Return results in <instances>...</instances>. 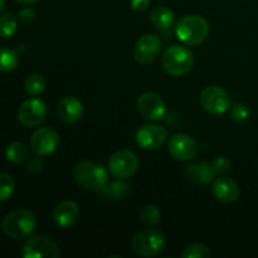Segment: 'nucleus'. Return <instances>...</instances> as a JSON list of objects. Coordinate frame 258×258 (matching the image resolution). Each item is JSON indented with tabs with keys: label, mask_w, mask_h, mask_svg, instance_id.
<instances>
[{
	"label": "nucleus",
	"mask_w": 258,
	"mask_h": 258,
	"mask_svg": "<svg viewBox=\"0 0 258 258\" xmlns=\"http://www.w3.org/2000/svg\"><path fill=\"white\" fill-rule=\"evenodd\" d=\"M211 27L207 19L201 15H185L176 23L175 34L186 45H198L208 38Z\"/></svg>",
	"instance_id": "obj_1"
},
{
	"label": "nucleus",
	"mask_w": 258,
	"mask_h": 258,
	"mask_svg": "<svg viewBox=\"0 0 258 258\" xmlns=\"http://www.w3.org/2000/svg\"><path fill=\"white\" fill-rule=\"evenodd\" d=\"M37 219L34 214L24 208L15 209L3 219L2 229L9 238L24 239L34 232Z\"/></svg>",
	"instance_id": "obj_2"
},
{
	"label": "nucleus",
	"mask_w": 258,
	"mask_h": 258,
	"mask_svg": "<svg viewBox=\"0 0 258 258\" xmlns=\"http://www.w3.org/2000/svg\"><path fill=\"white\" fill-rule=\"evenodd\" d=\"M166 247V237L156 228H146L131 238V248L138 256L156 257Z\"/></svg>",
	"instance_id": "obj_3"
},
{
	"label": "nucleus",
	"mask_w": 258,
	"mask_h": 258,
	"mask_svg": "<svg viewBox=\"0 0 258 258\" xmlns=\"http://www.w3.org/2000/svg\"><path fill=\"white\" fill-rule=\"evenodd\" d=\"M73 176L86 190H100L108 180V173L102 165L93 161H80L73 168Z\"/></svg>",
	"instance_id": "obj_4"
},
{
	"label": "nucleus",
	"mask_w": 258,
	"mask_h": 258,
	"mask_svg": "<svg viewBox=\"0 0 258 258\" xmlns=\"http://www.w3.org/2000/svg\"><path fill=\"white\" fill-rule=\"evenodd\" d=\"M194 64L193 53L183 45L174 44L163 54V67L173 77H181L190 72Z\"/></svg>",
	"instance_id": "obj_5"
},
{
	"label": "nucleus",
	"mask_w": 258,
	"mask_h": 258,
	"mask_svg": "<svg viewBox=\"0 0 258 258\" xmlns=\"http://www.w3.org/2000/svg\"><path fill=\"white\" fill-rule=\"evenodd\" d=\"M199 101L204 110L214 116L226 113L232 107V98L224 88L219 86H208L199 96Z\"/></svg>",
	"instance_id": "obj_6"
},
{
	"label": "nucleus",
	"mask_w": 258,
	"mask_h": 258,
	"mask_svg": "<svg viewBox=\"0 0 258 258\" xmlns=\"http://www.w3.org/2000/svg\"><path fill=\"white\" fill-rule=\"evenodd\" d=\"M139 169V159L135 153L131 150H118L111 155L110 160H108V170H110L111 175L115 178L123 180L138 171Z\"/></svg>",
	"instance_id": "obj_7"
},
{
	"label": "nucleus",
	"mask_w": 258,
	"mask_h": 258,
	"mask_svg": "<svg viewBox=\"0 0 258 258\" xmlns=\"http://www.w3.org/2000/svg\"><path fill=\"white\" fill-rule=\"evenodd\" d=\"M22 256L24 258H58L59 248L54 241L45 236H34L23 246Z\"/></svg>",
	"instance_id": "obj_8"
},
{
	"label": "nucleus",
	"mask_w": 258,
	"mask_h": 258,
	"mask_svg": "<svg viewBox=\"0 0 258 258\" xmlns=\"http://www.w3.org/2000/svg\"><path fill=\"white\" fill-rule=\"evenodd\" d=\"M139 113L150 121H160L166 116V105L163 98L154 92H145L136 101Z\"/></svg>",
	"instance_id": "obj_9"
},
{
	"label": "nucleus",
	"mask_w": 258,
	"mask_h": 258,
	"mask_svg": "<svg viewBox=\"0 0 258 258\" xmlns=\"http://www.w3.org/2000/svg\"><path fill=\"white\" fill-rule=\"evenodd\" d=\"M47 116V106L39 98H29L20 105L18 118L20 123L27 127L40 125Z\"/></svg>",
	"instance_id": "obj_10"
},
{
	"label": "nucleus",
	"mask_w": 258,
	"mask_h": 258,
	"mask_svg": "<svg viewBox=\"0 0 258 258\" xmlns=\"http://www.w3.org/2000/svg\"><path fill=\"white\" fill-rule=\"evenodd\" d=\"M59 144V135L50 127H40L30 138V148L37 155L45 156L54 153Z\"/></svg>",
	"instance_id": "obj_11"
},
{
	"label": "nucleus",
	"mask_w": 258,
	"mask_h": 258,
	"mask_svg": "<svg viewBox=\"0 0 258 258\" xmlns=\"http://www.w3.org/2000/svg\"><path fill=\"white\" fill-rule=\"evenodd\" d=\"M168 150L176 160L188 161L196 158L198 154V144L193 138L185 134H175L169 140Z\"/></svg>",
	"instance_id": "obj_12"
},
{
	"label": "nucleus",
	"mask_w": 258,
	"mask_h": 258,
	"mask_svg": "<svg viewBox=\"0 0 258 258\" xmlns=\"http://www.w3.org/2000/svg\"><path fill=\"white\" fill-rule=\"evenodd\" d=\"M161 42L155 34H145L140 37L134 48V57L140 64H149L154 62L160 54Z\"/></svg>",
	"instance_id": "obj_13"
},
{
	"label": "nucleus",
	"mask_w": 258,
	"mask_h": 258,
	"mask_svg": "<svg viewBox=\"0 0 258 258\" xmlns=\"http://www.w3.org/2000/svg\"><path fill=\"white\" fill-rule=\"evenodd\" d=\"M168 131L159 125H144L136 133V143L145 150H156L165 144Z\"/></svg>",
	"instance_id": "obj_14"
},
{
	"label": "nucleus",
	"mask_w": 258,
	"mask_h": 258,
	"mask_svg": "<svg viewBox=\"0 0 258 258\" xmlns=\"http://www.w3.org/2000/svg\"><path fill=\"white\" fill-rule=\"evenodd\" d=\"M80 218V207L73 201H63L55 206L53 219L55 224L62 228L73 226Z\"/></svg>",
	"instance_id": "obj_15"
},
{
	"label": "nucleus",
	"mask_w": 258,
	"mask_h": 258,
	"mask_svg": "<svg viewBox=\"0 0 258 258\" xmlns=\"http://www.w3.org/2000/svg\"><path fill=\"white\" fill-rule=\"evenodd\" d=\"M58 116L66 123H76L81 120L83 115V106L78 98L73 96L63 97L58 103Z\"/></svg>",
	"instance_id": "obj_16"
},
{
	"label": "nucleus",
	"mask_w": 258,
	"mask_h": 258,
	"mask_svg": "<svg viewBox=\"0 0 258 258\" xmlns=\"http://www.w3.org/2000/svg\"><path fill=\"white\" fill-rule=\"evenodd\" d=\"M212 191L214 197L223 203H232L239 197L238 184L227 176H221L217 179L212 185Z\"/></svg>",
	"instance_id": "obj_17"
},
{
	"label": "nucleus",
	"mask_w": 258,
	"mask_h": 258,
	"mask_svg": "<svg viewBox=\"0 0 258 258\" xmlns=\"http://www.w3.org/2000/svg\"><path fill=\"white\" fill-rule=\"evenodd\" d=\"M185 176L189 181L197 184V185H206L211 183L213 176L216 175L212 168V164L201 161V163L190 164L185 166Z\"/></svg>",
	"instance_id": "obj_18"
},
{
	"label": "nucleus",
	"mask_w": 258,
	"mask_h": 258,
	"mask_svg": "<svg viewBox=\"0 0 258 258\" xmlns=\"http://www.w3.org/2000/svg\"><path fill=\"white\" fill-rule=\"evenodd\" d=\"M150 19L155 27L166 29L173 25L174 20H175V14L168 7H156L151 10Z\"/></svg>",
	"instance_id": "obj_19"
},
{
	"label": "nucleus",
	"mask_w": 258,
	"mask_h": 258,
	"mask_svg": "<svg viewBox=\"0 0 258 258\" xmlns=\"http://www.w3.org/2000/svg\"><path fill=\"white\" fill-rule=\"evenodd\" d=\"M5 156L12 163L22 164L29 158V150L23 143L15 141V143L9 144L8 148L5 149Z\"/></svg>",
	"instance_id": "obj_20"
},
{
	"label": "nucleus",
	"mask_w": 258,
	"mask_h": 258,
	"mask_svg": "<svg viewBox=\"0 0 258 258\" xmlns=\"http://www.w3.org/2000/svg\"><path fill=\"white\" fill-rule=\"evenodd\" d=\"M18 52L10 48H0V72H12L18 67Z\"/></svg>",
	"instance_id": "obj_21"
},
{
	"label": "nucleus",
	"mask_w": 258,
	"mask_h": 258,
	"mask_svg": "<svg viewBox=\"0 0 258 258\" xmlns=\"http://www.w3.org/2000/svg\"><path fill=\"white\" fill-rule=\"evenodd\" d=\"M18 18L13 13L0 15V38H10L17 33Z\"/></svg>",
	"instance_id": "obj_22"
},
{
	"label": "nucleus",
	"mask_w": 258,
	"mask_h": 258,
	"mask_svg": "<svg viewBox=\"0 0 258 258\" xmlns=\"http://www.w3.org/2000/svg\"><path fill=\"white\" fill-rule=\"evenodd\" d=\"M45 86H47V82H45L44 77L42 75H38V73L29 75L24 81L25 91H27L28 95L32 96H37L44 92Z\"/></svg>",
	"instance_id": "obj_23"
},
{
	"label": "nucleus",
	"mask_w": 258,
	"mask_h": 258,
	"mask_svg": "<svg viewBox=\"0 0 258 258\" xmlns=\"http://www.w3.org/2000/svg\"><path fill=\"white\" fill-rule=\"evenodd\" d=\"M140 219L145 226L154 227L160 222L161 219V212L160 209L153 204H148L144 207L140 212Z\"/></svg>",
	"instance_id": "obj_24"
},
{
	"label": "nucleus",
	"mask_w": 258,
	"mask_h": 258,
	"mask_svg": "<svg viewBox=\"0 0 258 258\" xmlns=\"http://www.w3.org/2000/svg\"><path fill=\"white\" fill-rule=\"evenodd\" d=\"M211 254V249L204 243H191L181 252L183 258H209Z\"/></svg>",
	"instance_id": "obj_25"
},
{
	"label": "nucleus",
	"mask_w": 258,
	"mask_h": 258,
	"mask_svg": "<svg viewBox=\"0 0 258 258\" xmlns=\"http://www.w3.org/2000/svg\"><path fill=\"white\" fill-rule=\"evenodd\" d=\"M15 189L14 179L7 173H0V202H5L13 196Z\"/></svg>",
	"instance_id": "obj_26"
},
{
	"label": "nucleus",
	"mask_w": 258,
	"mask_h": 258,
	"mask_svg": "<svg viewBox=\"0 0 258 258\" xmlns=\"http://www.w3.org/2000/svg\"><path fill=\"white\" fill-rule=\"evenodd\" d=\"M231 117L237 123L246 122L249 117V108L244 103H237L231 107Z\"/></svg>",
	"instance_id": "obj_27"
},
{
	"label": "nucleus",
	"mask_w": 258,
	"mask_h": 258,
	"mask_svg": "<svg viewBox=\"0 0 258 258\" xmlns=\"http://www.w3.org/2000/svg\"><path fill=\"white\" fill-rule=\"evenodd\" d=\"M212 168L216 175H224V174L228 173L232 168V163L228 158L226 156H219L218 159L214 160V163L212 164Z\"/></svg>",
	"instance_id": "obj_28"
},
{
	"label": "nucleus",
	"mask_w": 258,
	"mask_h": 258,
	"mask_svg": "<svg viewBox=\"0 0 258 258\" xmlns=\"http://www.w3.org/2000/svg\"><path fill=\"white\" fill-rule=\"evenodd\" d=\"M111 194L117 199H123L128 194V185L122 183V181H116V183L111 184Z\"/></svg>",
	"instance_id": "obj_29"
},
{
	"label": "nucleus",
	"mask_w": 258,
	"mask_h": 258,
	"mask_svg": "<svg viewBox=\"0 0 258 258\" xmlns=\"http://www.w3.org/2000/svg\"><path fill=\"white\" fill-rule=\"evenodd\" d=\"M42 169H43V161L42 159L39 158V155L29 159V161H28V171H29V173L37 174L39 173Z\"/></svg>",
	"instance_id": "obj_30"
},
{
	"label": "nucleus",
	"mask_w": 258,
	"mask_h": 258,
	"mask_svg": "<svg viewBox=\"0 0 258 258\" xmlns=\"http://www.w3.org/2000/svg\"><path fill=\"white\" fill-rule=\"evenodd\" d=\"M35 18V13L33 12L29 8H25V9L20 10L19 13V19L23 23H32Z\"/></svg>",
	"instance_id": "obj_31"
},
{
	"label": "nucleus",
	"mask_w": 258,
	"mask_h": 258,
	"mask_svg": "<svg viewBox=\"0 0 258 258\" xmlns=\"http://www.w3.org/2000/svg\"><path fill=\"white\" fill-rule=\"evenodd\" d=\"M150 0H131V7L136 12H144L148 9Z\"/></svg>",
	"instance_id": "obj_32"
},
{
	"label": "nucleus",
	"mask_w": 258,
	"mask_h": 258,
	"mask_svg": "<svg viewBox=\"0 0 258 258\" xmlns=\"http://www.w3.org/2000/svg\"><path fill=\"white\" fill-rule=\"evenodd\" d=\"M19 4H24V5H29V4H34V3L39 2V0H15Z\"/></svg>",
	"instance_id": "obj_33"
},
{
	"label": "nucleus",
	"mask_w": 258,
	"mask_h": 258,
	"mask_svg": "<svg viewBox=\"0 0 258 258\" xmlns=\"http://www.w3.org/2000/svg\"><path fill=\"white\" fill-rule=\"evenodd\" d=\"M4 8H5V0H0V15H2V13L4 12Z\"/></svg>",
	"instance_id": "obj_34"
}]
</instances>
